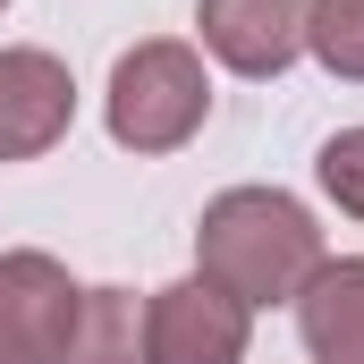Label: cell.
Segmentation results:
<instances>
[{
	"label": "cell",
	"instance_id": "cell-1",
	"mask_svg": "<svg viewBox=\"0 0 364 364\" xmlns=\"http://www.w3.org/2000/svg\"><path fill=\"white\" fill-rule=\"evenodd\" d=\"M195 255H203V279L229 288L246 314L305 296V279L331 263L314 212L296 195H279V186H229V195H212L203 220H195Z\"/></svg>",
	"mask_w": 364,
	"mask_h": 364
},
{
	"label": "cell",
	"instance_id": "cell-2",
	"mask_svg": "<svg viewBox=\"0 0 364 364\" xmlns=\"http://www.w3.org/2000/svg\"><path fill=\"white\" fill-rule=\"evenodd\" d=\"M212 110V77L195 43H136L110 68V136L127 153H178Z\"/></svg>",
	"mask_w": 364,
	"mask_h": 364
},
{
	"label": "cell",
	"instance_id": "cell-3",
	"mask_svg": "<svg viewBox=\"0 0 364 364\" xmlns=\"http://www.w3.org/2000/svg\"><path fill=\"white\" fill-rule=\"evenodd\" d=\"M144 339L153 364H246V305L212 279H170L144 296Z\"/></svg>",
	"mask_w": 364,
	"mask_h": 364
},
{
	"label": "cell",
	"instance_id": "cell-4",
	"mask_svg": "<svg viewBox=\"0 0 364 364\" xmlns=\"http://www.w3.org/2000/svg\"><path fill=\"white\" fill-rule=\"evenodd\" d=\"M77 296L85 288L51 255H0V356L9 364H60Z\"/></svg>",
	"mask_w": 364,
	"mask_h": 364
},
{
	"label": "cell",
	"instance_id": "cell-5",
	"mask_svg": "<svg viewBox=\"0 0 364 364\" xmlns=\"http://www.w3.org/2000/svg\"><path fill=\"white\" fill-rule=\"evenodd\" d=\"M77 85L51 51H0V161H34L68 136Z\"/></svg>",
	"mask_w": 364,
	"mask_h": 364
},
{
	"label": "cell",
	"instance_id": "cell-6",
	"mask_svg": "<svg viewBox=\"0 0 364 364\" xmlns=\"http://www.w3.org/2000/svg\"><path fill=\"white\" fill-rule=\"evenodd\" d=\"M203 51L237 77H279L305 51V0H195Z\"/></svg>",
	"mask_w": 364,
	"mask_h": 364
},
{
	"label": "cell",
	"instance_id": "cell-7",
	"mask_svg": "<svg viewBox=\"0 0 364 364\" xmlns=\"http://www.w3.org/2000/svg\"><path fill=\"white\" fill-rule=\"evenodd\" d=\"M296 331L314 364H364V255L348 263H322L296 296Z\"/></svg>",
	"mask_w": 364,
	"mask_h": 364
},
{
	"label": "cell",
	"instance_id": "cell-8",
	"mask_svg": "<svg viewBox=\"0 0 364 364\" xmlns=\"http://www.w3.org/2000/svg\"><path fill=\"white\" fill-rule=\"evenodd\" d=\"M60 364H153V339H144V296H127V288H85V296H77V322H68Z\"/></svg>",
	"mask_w": 364,
	"mask_h": 364
},
{
	"label": "cell",
	"instance_id": "cell-9",
	"mask_svg": "<svg viewBox=\"0 0 364 364\" xmlns=\"http://www.w3.org/2000/svg\"><path fill=\"white\" fill-rule=\"evenodd\" d=\"M305 51L364 85V0H305Z\"/></svg>",
	"mask_w": 364,
	"mask_h": 364
},
{
	"label": "cell",
	"instance_id": "cell-10",
	"mask_svg": "<svg viewBox=\"0 0 364 364\" xmlns=\"http://www.w3.org/2000/svg\"><path fill=\"white\" fill-rule=\"evenodd\" d=\"M314 170H322V195H331L339 212H356V220H364V127H339V136L322 144Z\"/></svg>",
	"mask_w": 364,
	"mask_h": 364
},
{
	"label": "cell",
	"instance_id": "cell-11",
	"mask_svg": "<svg viewBox=\"0 0 364 364\" xmlns=\"http://www.w3.org/2000/svg\"><path fill=\"white\" fill-rule=\"evenodd\" d=\"M0 9H9V0H0Z\"/></svg>",
	"mask_w": 364,
	"mask_h": 364
},
{
	"label": "cell",
	"instance_id": "cell-12",
	"mask_svg": "<svg viewBox=\"0 0 364 364\" xmlns=\"http://www.w3.org/2000/svg\"><path fill=\"white\" fill-rule=\"evenodd\" d=\"M0 364H9V356H0Z\"/></svg>",
	"mask_w": 364,
	"mask_h": 364
}]
</instances>
